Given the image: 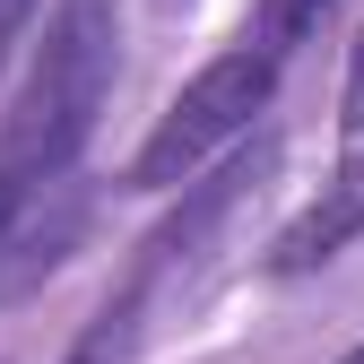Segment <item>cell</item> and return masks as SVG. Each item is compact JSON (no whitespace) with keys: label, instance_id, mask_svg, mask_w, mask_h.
I'll return each instance as SVG.
<instances>
[{"label":"cell","instance_id":"cell-6","mask_svg":"<svg viewBox=\"0 0 364 364\" xmlns=\"http://www.w3.org/2000/svg\"><path fill=\"white\" fill-rule=\"evenodd\" d=\"M338 130H347V139H364V35H355V53H347V87H338Z\"/></svg>","mask_w":364,"mask_h":364},{"label":"cell","instance_id":"cell-9","mask_svg":"<svg viewBox=\"0 0 364 364\" xmlns=\"http://www.w3.org/2000/svg\"><path fill=\"white\" fill-rule=\"evenodd\" d=\"M347 364H364V347H355V355H347Z\"/></svg>","mask_w":364,"mask_h":364},{"label":"cell","instance_id":"cell-4","mask_svg":"<svg viewBox=\"0 0 364 364\" xmlns=\"http://www.w3.org/2000/svg\"><path fill=\"white\" fill-rule=\"evenodd\" d=\"M78 235H87V208H78V200H61L53 217H18L9 235H0V304L35 295V287L78 252Z\"/></svg>","mask_w":364,"mask_h":364},{"label":"cell","instance_id":"cell-5","mask_svg":"<svg viewBox=\"0 0 364 364\" xmlns=\"http://www.w3.org/2000/svg\"><path fill=\"white\" fill-rule=\"evenodd\" d=\"M148 295H156V287L139 278V269H130V278H122V295H105V312L78 330V347H70L61 364H122V355H130V338H139V312H148Z\"/></svg>","mask_w":364,"mask_h":364},{"label":"cell","instance_id":"cell-8","mask_svg":"<svg viewBox=\"0 0 364 364\" xmlns=\"http://www.w3.org/2000/svg\"><path fill=\"white\" fill-rule=\"evenodd\" d=\"M18 217H26V182H18L9 165H0V235H9V225H18Z\"/></svg>","mask_w":364,"mask_h":364},{"label":"cell","instance_id":"cell-2","mask_svg":"<svg viewBox=\"0 0 364 364\" xmlns=\"http://www.w3.org/2000/svg\"><path fill=\"white\" fill-rule=\"evenodd\" d=\"M269 87H278V53H260V43L208 61V70L165 105V122L148 130V148L130 156V191H173V182H200V165H208L225 139H243V130H252V113L269 105Z\"/></svg>","mask_w":364,"mask_h":364},{"label":"cell","instance_id":"cell-3","mask_svg":"<svg viewBox=\"0 0 364 364\" xmlns=\"http://www.w3.org/2000/svg\"><path fill=\"white\" fill-rule=\"evenodd\" d=\"M355 235H364V156H347V165L321 182V200L269 243V278H312V269L338 260Z\"/></svg>","mask_w":364,"mask_h":364},{"label":"cell","instance_id":"cell-7","mask_svg":"<svg viewBox=\"0 0 364 364\" xmlns=\"http://www.w3.org/2000/svg\"><path fill=\"white\" fill-rule=\"evenodd\" d=\"M26 18H35V0H0V61H9V43L26 35Z\"/></svg>","mask_w":364,"mask_h":364},{"label":"cell","instance_id":"cell-1","mask_svg":"<svg viewBox=\"0 0 364 364\" xmlns=\"http://www.w3.org/2000/svg\"><path fill=\"white\" fill-rule=\"evenodd\" d=\"M113 43H122V9L113 0H61V18L35 43V70L18 87L9 122H0V165L18 182L61 173L87 148V130L105 113V87H113Z\"/></svg>","mask_w":364,"mask_h":364}]
</instances>
